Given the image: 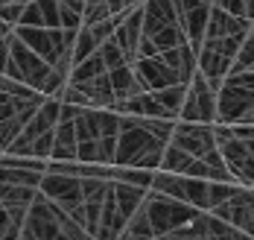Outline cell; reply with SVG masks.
Instances as JSON below:
<instances>
[{"label": "cell", "instance_id": "20", "mask_svg": "<svg viewBox=\"0 0 254 240\" xmlns=\"http://www.w3.org/2000/svg\"><path fill=\"white\" fill-rule=\"evenodd\" d=\"M108 68H105V62H102L100 53H91L88 59H82V62H76L73 68H70V77H67V82H88L94 80V77H100V74H105Z\"/></svg>", "mask_w": 254, "mask_h": 240}, {"label": "cell", "instance_id": "1", "mask_svg": "<svg viewBox=\"0 0 254 240\" xmlns=\"http://www.w3.org/2000/svg\"><path fill=\"white\" fill-rule=\"evenodd\" d=\"M170 141L158 138L146 126L143 117L123 114L120 117V135H117V167H143V170H158L164 150Z\"/></svg>", "mask_w": 254, "mask_h": 240}, {"label": "cell", "instance_id": "3", "mask_svg": "<svg viewBox=\"0 0 254 240\" xmlns=\"http://www.w3.org/2000/svg\"><path fill=\"white\" fill-rule=\"evenodd\" d=\"M143 208L149 214V223H152L155 238H170L176 229H181L184 223H190L199 208H193L190 202H181L176 196H167L161 190H146V199H143Z\"/></svg>", "mask_w": 254, "mask_h": 240}, {"label": "cell", "instance_id": "22", "mask_svg": "<svg viewBox=\"0 0 254 240\" xmlns=\"http://www.w3.org/2000/svg\"><path fill=\"white\" fill-rule=\"evenodd\" d=\"M97 53L102 56V62H105V68H108V71H111V68H120V65H126V62H128L126 50L120 47V41H117L114 35L102 41V44H100V50H97Z\"/></svg>", "mask_w": 254, "mask_h": 240}, {"label": "cell", "instance_id": "29", "mask_svg": "<svg viewBox=\"0 0 254 240\" xmlns=\"http://www.w3.org/2000/svg\"><path fill=\"white\" fill-rule=\"evenodd\" d=\"M62 3V0H59ZM62 27L64 29H79L82 27V12L73 9V6H67V3H62Z\"/></svg>", "mask_w": 254, "mask_h": 240}, {"label": "cell", "instance_id": "5", "mask_svg": "<svg viewBox=\"0 0 254 240\" xmlns=\"http://www.w3.org/2000/svg\"><path fill=\"white\" fill-rule=\"evenodd\" d=\"M213 126H216V147L225 159V167L231 170L234 182L254 187V153L249 150V144L234 132L231 123H213Z\"/></svg>", "mask_w": 254, "mask_h": 240}, {"label": "cell", "instance_id": "2", "mask_svg": "<svg viewBox=\"0 0 254 240\" xmlns=\"http://www.w3.org/2000/svg\"><path fill=\"white\" fill-rule=\"evenodd\" d=\"M254 108V71L228 74L216 91V123H246Z\"/></svg>", "mask_w": 254, "mask_h": 240}, {"label": "cell", "instance_id": "18", "mask_svg": "<svg viewBox=\"0 0 254 240\" xmlns=\"http://www.w3.org/2000/svg\"><path fill=\"white\" fill-rule=\"evenodd\" d=\"M146 190L149 187H140V185H131V182H120V179H114V196H117V208H120V214L128 217L137 211L140 205H143V199H146Z\"/></svg>", "mask_w": 254, "mask_h": 240}, {"label": "cell", "instance_id": "31", "mask_svg": "<svg viewBox=\"0 0 254 240\" xmlns=\"http://www.w3.org/2000/svg\"><path fill=\"white\" fill-rule=\"evenodd\" d=\"M219 9H225L231 15H240V18H246V0H213Z\"/></svg>", "mask_w": 254, "mask_h": 240}, {"label": "cell", "instance_id": "9", "mask_svg": "<svg viewBox=\"0 0 254 240\" xmlns=\"http://www.w3.org/2000/svg\"><path fill=\"white\" fill-rule=\"evenodd\" d=\"M173 240H204V238H243V232L237 226H231L228 220L216 217L213 211H199L190 223H184L181 229H176Z\"/></svg>", "mask_w": 254, "mask_h": 240}, {"label": "cell", "instance_id": "15", "mask_svg": "<svg viewBox=\"0 0 254 240\" xmlns=\"http://www.w3.org/2000/svg\"><path fill=\"white\" fill-rule=\"evenodd\" d=\"M70 85H76L79 91L88 97V103L94 108H105V106H114V88H111V77H108V71L100 74V77H94V80L88 82H70Z\"/></svg>", "mask_w": 254, "mask_h": 240}, {"label": "cell", "instance_id": "13", "mask_svg": "<svg viewBox=\"0 0 254 240\" xmlns=\"http://www.w3.org/2000/svg\"><path fill=\"white\" fill-rule=\"evenodd\" d=\"M131 65H134V74H137V80H140V85H143L146 91H158V88H167V85H173V82H181V77L170 68V62L161 53L137 56Z\"/></svg>", "mask_w": 254, "mask_h": 240}, {"label": "cell", "instance_id": "19", "mask_svg": "<svg viewBox=\"0 0 254 240\" xmlns=\"http://www.w3.org/2000/svg\"><path fill=\"white\" fill-rule=\"evenodd\" d=\"M155 97L161 100V106L167 108L173 117L178 120V114H181V106H184V97H187V82H173V85H167V88H158L152 91Z\"/></svg>", "mask_w": 254, "mask_h": 240}, {"label": "cell", "instance_id": "7", "mask_svg": "<svg viewBox=\"0 0 254 240\" xmlns=\"http://www.w3.org/2000/svg\"><path fill=\"white\" fill-rule=\"evenodd\" d=\"M178 120H196V123H216V88L202 71H196L187 82V97Z\"/></svg>", "mask_w": 254, "mask_h": 240}, {"label": "cell", "instance_id": "6", "mask_svg": "<svg viewBox=\"0 0 254 240\" xmlns=\"http://www.w3.org/2000/svg\"><path fill=\"white\" fill-rule=\"evenodd\" d=\"M67 217V211L62 205H56L53 199H47L38 187V196L32 199L29 211H26L24 229H21V240H56L62 238V220Z\"/></svg>", "mask_w": 254, "mask_h": 240}, {"label": "cell", "instance_id": "34", "mask_svg": "<svg viewBox=\"0 0 254 240\" xmlns=\"http://www.w3.org/2000/svg\"><path fill=\"white\" fill-rule=\"evenodd\" d=\"M246 18L254 21V0H246Z\"/></svg>", "mask_w": 254, "mask_h": 240}, {"label": "cell", "instance_id": "27", "mask_svg": "<svg viewBox=\"0 0 254 240\" xmlns=\"http://www.w3.org/2000/svg\"><path fill=\"white\" fill-rule=\"evenodd\" d=\"M117 159V135H102L100 138V161L102 164H114Z\"/></svg>", "mask_w": 254, "mask_h": 240}, {"label": "cell", "instance_id": "11", "mask_svg": "<svg viewBox=\"0 0 254 240\" xmlns=\"http://www.w3.org/2000/svg\"><path fill=\"white\" fill-rule=\"evenodd\" d=\"M178 12V24L184 29L190 47L199 53L204 41V29H207V18H210V9H213V0H173Z\"/></svg>", "mask_w": 254, "mask_h": 240}, {"label": "cell", "instance_id": "28", "mask_svg": "<svg viewBox=\"0 0 254 240\" xmlns=\"http://www.w3.org/2000/svg\"><path fill=\"white\" fill-rule=\"evenodd\" d=\"M21 12H24V3H0V21H6L12 29L21 21Z\"/></svg>", "mask_w": 254, "mask_h": 240}, {"label": "cell", "instance_id": "35", "mask_svg": "<svg viewBox=\"0 0 254 240\" xmlns=\"http://www.w3.org/2000/svg\"><path fill=\"white\" fill-rule=\"evenodd\" d=\"M9 32H12V27H9V24H6V21H0V38H6V35H9Z\"/></svg>", "mask_w": 254, "mask_h": 240}, {"label": "cell", "instance_id": "17", "mask_svg": "<svg viewBox=\"0 0 254 240\" xmlns=\"http://www.w3.org/2000/svg\"><path fill=\"white\" fill-rule=\"evenodd\" d=\"M108 77H111V88H114V97H117V100H126V97H134V94L146 91V88L140 85V80H137L131 62L120 65V68H111Z\"/></svg>", "mask_w": 254, "mask_h": 240}, {"label": "cell", "instance_id": "21", "mask_svg": "<svg viewBox=\"0 0 254 240\" xmlns=\"http://www.w3.org/2000/svg\"><path fill=\"white\" fill-rule=\"evenodd\" d=\"M100 50V41H97V35L91 32V27H79L76 29V38H73V65L82 62V59H88L91 53H97Z\"/></svg>", "mask_w": 254, "mask_h": 240}, {"label": "cell", "instance_id": "16", "mask_svg": "<svg viewBox=\"0 0 254 240\" xmlns=\"http://www.w3.org/2000/svg\"><path fill=\"white\" fill-rule=\"evenodd\" d=\"M161 56L170 62V68L181 77V82H190V77L199 71V59H196V50L190 47V41H184L178 47H170V50H161Z\"/></svg>", "mask_w": 254, "mask_h": 240}, {"label": "cell", "instance_id": "24", "mask_svg": "<svg viewBox=\"0 0 254 240\" xmlns=\"http://www.w3.org/2000/svg\"><path fill=\"white\" fill-rule=\"evenodd\" d=\"M53 138H56V129H47V132H41L38 138H32L29 156H35V159L50 161V156H53Z\"/></svg>", "mask_w": 254, "mask_h": 240}, {"label": "cell", "instance_id": "32", "mask_svg": "<svg viewBox=\"0 0 254 240\" xmlns=\"http://www.w3.org/2000/svg\"><path fill=\"white\" fill-rule=\"evenodd\" d=\"M6 65H9V35L0 38V74L6 71Z\"/></svg>", "mask_w": 254, "mask_h": 240}, {"label": "cell", "instance_id": "8", "mask_svg": "<svg viewBox=\"0 0 254 240\" xmlns=\"http://www.w3.org/2000/svg\"><path fill=\"white\" fill-rule=\"evenodd\" d=\"M170 144L181 147L184 153L204 159L210 150H216V126L213 123H196V120H176Z\"/></svg>", "mask_w": 254, "mask_h": 240}, {"label": "cell", "instance_id": "14", "mask_svg": "<svg viewBox=\"0 0 254 240\" xmlns=\"http://www.w3.org/2000/svg\"><path fill=\"white\" fill-rule=\"evenodd\" d=\"M76 123L73 120H59L56 123V138H53V161H76Z\"/></svg>", "mask_w": 254, "mask_h": 240}, {"label": "cell", "instance_id": "23", "mask_svg": "<svg viewBox=\"0 0 254 240\" xmlns=\"http://www.w3.org/2000/svg\"><path fill=\"white\" fill-rule=\"evenodd\" d=\"M243 71H254V35L249 32L240 44V50L234 56V65H231V74H243Z\"/></svg>", "mask_w": 254, "mask_h": 240}, {"label": "cell", "instance_id": "12", "mask_svg": "<svg viewBox=\"0 0 254 240\" xmlns=\"http://www.w3.org/2000/svg\"><path fill=\"white\" fill-rule=\"evenodd\" d=\"M216 217L228 220L231 226H237L243 232V238H254V187H240L231 199L213 208Z\"/></svg>", "mask_w": 254, "mask_h": 240}, {"label": "cell", "instance_id": "33", "mask_svg": "<svg viewBox=\"0 0 254 240\" xmlns=\"http://www.w3.org/2000/svg\"><path fill=\"white\" fill-rule=\"evenodd\" d=\"M9 226H12V220H9V211H6V205H0V240H6V232H9Z\"/></svg>", "mask_w": 254, "mask_h": 240}, {"label": "cell", "instance_id": "26", "mask_svg": "<svg viewBox=\"0 0 254 240\" xmlns=\"http://www.w3.org/2000/svg\"><path fill=\"white\" fill-rule=\"evenodd\" d=\"M18 24H24V27H44V18H41V6L35 3V0H29L24 3V12H21V21ZM15 24V27H18Z\"/></svg>", "mask_w": 254, "mask_h": 240}, {"label": "cell", "instance_id": "4", "mask_svg": "<svg viewBox=\"0 0 254 240\" xmlns=\"http://www.w3.org/2000/svg\"><path fill=\"white\" fill-rule=\"evenodd\" d=\"M3 74L12 77V80H21L26 85H32L35 91H44V85H47V80L53 74V65L44 56L35 53L29 44H24L15 32H9V65H6Z\"/></svg>", "mask_w": 254, "mask_h": 240}, {"label": "cell", "instance_id": "10", "mask_svg": "<svg viewBox=\"0 0 254 240\" xmlns=\"http://www.w3.org/2000/svg\"><path fill=\"white\" fill-rule=\"evenodd\" d=\"M41 193L53 199L56 205H62L64 211L70 214L73 208H79L85 202L82 196V176H73V173H44L41 176Z\"/></svg>", "mask_w": 254, "mask_h": 240}, {"label": "cell", "instance_id": "30", "mask_svg": "<svg viewBox=\"0 0 254 240\" xmlns=\"http://www.w3.org/2000/svg\"><path fill=\"white\" fill-rule=\"evenodd\" d=\"M146 0H108V9H111V15H117V18H123L126 12H131L134 6H143Z\"/></svg>", "mask_w": 254, "mask_h": 240}, {"label": "cell", "instance_id": "25", "mask_svg": "<svg viewBox=\"0 0 254 240\" xmlns=\"http://www.w3.org/2000/svg\"><path fill=\"white\" fill-rule=\"evenodd\" d=\"M21 129H24V123H21V120H18V114H15V117H9V120H3V123H0V156H3V153H6V150H9V144H12V141H15V135L21 132Z\"/></svg>", "mask_w": 254, "mask_h": 240}]
</instances>
